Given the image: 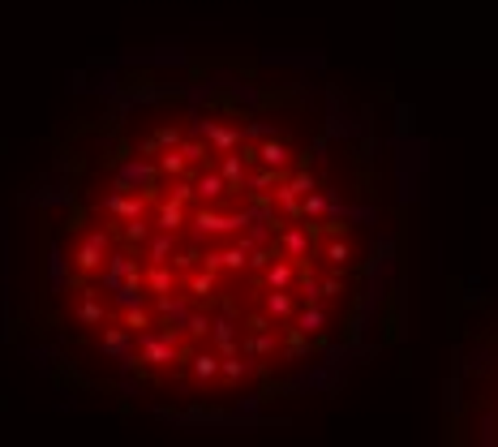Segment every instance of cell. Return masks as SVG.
Returning <instances> with one entry per match:
<instances>
[{"label": "cell", "instance_id": "cell-1", "mask_svg": "<svg viewBox=\"0 0 498 447\" xmlns=\"http://www.w3.org/2000/svg\"><path fill=\"white\" fill-rule=\"evenodd\" d=\"M99 267L112 348L151 387L258 400L356 336L387 249L374 146L309 86H176L112 146Z\"/></svg>", "mask_w": 498, "mask_h": 447}]
</instances>
